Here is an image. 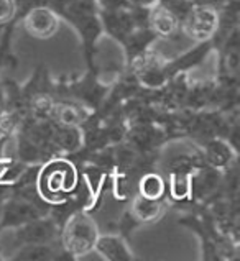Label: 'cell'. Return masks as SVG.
<instances>
[{
  "label": "cell",
  "mask_w": 240,
  "mask_h": 261,
  "mask_svg": "<svg viewBox=\"0 0 240 261\" xmlns=\"http://www.w3.org/2000/svg\"><path fill=\"white\" fill-rule=\"evenodd\" d=\"M184 30L194 40L204 41L217 32L219 25V13L211 5H194L193 10L186 15Z\"/></svg>",
  "instance_id": "1"
},
{
  "label": "cell",
  "mask_w": 240,
  "mask_h": 261,
  "mask_svg": "<svg viewBox=\"0 0 240 261\" xmlns=\"http://www.w3.org/2000/svg\"><path fill=\"white\" fill-rule=\"evenodd\" d=\"M25 28L36 38H50L58 30V15L48 5H38L30 9L25 15Z\"/></svg>",
  "instance_id": "2"
},
{
  "label": "cell",
  "mask_w": 240,
  "mask_h": 261,
  "mask_svg": "<svg viewBox=\"0 0 240 261\" xmlns=\"http://www.w3.org/2000/svg\"><path fill=\"white\" fill-rule=\"evenodd\" d=\"M64 240L67 250H71L73 253H84L94 247L95 230L87 219L76 217L67 225Z\"/></svg>",
  "instance_id": "3"
},
{
  "label": "cell",
  "mask_w": 240,
  "mask_h": 261,
  "mask_svg": "<svg viewBox=\"0 0 240 261\" xmlns=\"http://www.w3.org/2000/svg\"><path fill=\"white\" fill-rule=\"evenodd\" d=\"M148 27L155 33L170 36L175 33V30L178 27V18L164 5H156L153 9H150Z\"/></svg>",
  "instance_id": "4"
},
{
  "label": "cell",
  "mask_w": 240,
  "mask_h": 261,
  "mask_svg": "<svg viewBox=\"0 0 240 261\" xmlns=\"http://www.w3.org/2000/svg\"><path fill=\"white\" fill-rule=\"evenodd\" d=\"M94 245H95V248L109 259H130V255H129V251H127L125 245L120 242L118 238L104 237Z\"/></svg>",
  "instance_id": "5"
},
{
  "label": "cell",
  "mask_w": 240,
  "mask_h": 261,
  "mask_svg": "<svg viewBox=\"0 0 240 261\" xmlns=\"http://www.w3.org/2000/svg\"><path fill=\"white\" fill-rule=\"evenodd\" d=\"M55 233V228L51 223L48 222H33L27 225L21 232V237L23 240L30 242V243H40V242H46L50 240Z\"/></svg>",
  "instance_id": "6"
},
{
  "label": "cell",
  "mask_w": 240,
  "mask_h": 261,
  "mask_svg": "<svg viewBox=\"0 0 240 261\" xmlns=\"http://www.w3.org/2000/svg\"><path fill=\"white\" fill-rule=\"evenodd\" d=\"M55 141L63 150H74V148H78L81 145V137L76 130L67 125L66 128L58 130V133L55 135Z\"/></svg>",
  "instance_id": "7"
},
{
  "label": "cell",
  "mask_w": 240,
  "mask_h": 261,
  "mask_svg": "<svg viewBox=\"0 0 240 261\" xmlns=\"http://www.w3.org/2000/svg\"><path fill=\"white\" fill-rule=\"evenodd\" d=\"M141 194L147 199L158 200L163 196V179L155 174L145 176L143 181H141Z\"/></svg>",
  "instance_id": "8"
},
{
  "label": "cell",
  "mask_w": 240,
  "mask_h": 261,
  "mask_svg": "<svg viewBox=\"0 0 240 261\" xmlns=\"http://www.w3.org/2000/svg\"><path fill=\"white\" fill-rule=\"evenodd\" d=\"M160 211V205L155 199H140L137 205H135V214L141 219H153Z\"/></svg>",
  "instance_id": "9"
},
{
  "label": "cell",
  "mask_w": 240,
  "mask_h": 261,
  "mask_svg": "<svg viewBox=\"0 0 240 261\" xmlns=\"http://www.w3.org/2000/svg\"><path fill=\"white\" fill-rule=\"evenodd\" d=\"M209 160H211L214 165L222 166L224 163L229 160V148L222 143H212L209 146Z\"/></svg>",
  "instance_id": "10"
},
{
  "label": "cell",
  "mask_w": 240,
  "mask_h": 261,
  "mask_svg": "<svg viewBox=\"0 0 240 261\" xmlns=\"http://www.w3.org/2000/svg\"><path fill=\"white\" fill-rule=\"evenodd\" d=\"M15 15H17V2L15 0H0V25L15 20Z\"/></svg>",
  "instance_id": "11"
},
{
  "label": "cell",
  "mask_w": 240,
  "mask_h": 261,
  "mask_svg": "<svg viewBox=\"0 0 240 261\" xmlns=\"http://www.w3.org/2000/svg\"><path fill=\"white\" fill-rule=\"evenodd\" d=\"M101 10H125L132 7V0H95Z\"/></svg>",
  "instance_id": "12"
},
{
  "label": "cell",
  "mask_w": 240,
  "mask_h": 261,
  "mask_svg": "<svg viewBox=\"0 0 240 261\" xmlns=\"http://www.w3.org/2000/svg\"><path fill=\"white\" fill-rule=\"evenodd\" d=\"M189 192V181L184 174H178L173 179V196H176L178 199H183L187 196Z\"/></svg>",
  "instance_id": "13"
},
{
  "label": "cell",
  "mask_w": 240,
  "mask_h": 261,
  "mask_svg": "<svg viewBox=\"0 0 240 261\" xmlns=\"http://www.w3.org/2000/svg\"><path fill=\"white\" fill-rule=\"evenodd\" d=\"M59 120H61L64 125H74L81 120V112L74 107H63L59 110Z\"/></svg>",
  "instance_id": "14"
}]
</instances>
